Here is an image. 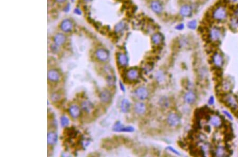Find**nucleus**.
I'll return each instance as SVG.
<instances>
[{"instance_id":"27","label":"nucleus","mask_w":238,"mask_h":157,"mask_svg":"<svg viewBox=\"0 0 238 157\" xmlns=\"http://www.w3.org/2000/svg\"><path fill=\"white\" fill-rule=\"evenodd\" d=\"M197 26V21L195 20H191L187 23V27L190 30H195Z\"/></svg>"},{"instance_id":"42","label":"nucleus","mask_w":238,"mask_h":157,"mask_svg":"<svg viewBox=\"0 0 238 157\" xmlns=\"http://www.w3.org/2000/svg\"><path fill=\"white\" fill-rule=\"evenodd\" d=\"M72 1H74V0H72Z\"/></svg>"},{"instance_id":"40","label":"nucleus","mask_w":238,"mask_h":157,"mask_svg":"<svg viewBox=\"0 0 238 157\" xmlns=\"http://www.w3.org/2000/svg\"><path fill=\"white\" fill-rule=\"evenodd\" d=\"M84 1L85 2H91V1H92L93 0H84Z\"/></svg>"},{"instance_id":"25","label":"nucleus","mask_w":238,"mask_h":157,"mask_svg":"<svg viewBox=\"0 0 238 157\" xmlns=\"http://www.w3.org/2000/svg\"><path fill=\"white\" fill-rule=\"evenodd\" d=\"M211 124L215 127H219L220 126L222 123L221 118L219 116L215 115L212 116L210 119Z\"/></svg>"},{"instance_id":"3","label":"nucleus","mask_w":238,"mask_h":157,"mask_svg":"<svg viewBox=\"0 0 238 157\" xmlns=\"http://www.w3.org/2000/svg\"><path fill=\"white\" fill-rule=\"evenodd\" d=\"M149 5L150 9L155 14H160L163 12V5L159 0H151Z\"/></svg>"},{"instance_id":"36","label":"nucleus","mask_w":238,"mask_h":157,"mask_svg":"<svg viewBox=\"0 0 238 157\" xmlns=\"http://www.w3.org/2000/svg\"><path fill=\"white\" fill-rule=\"evenodd\" d=\"M223 112H224V113H225V114L227 116H228V117H229V119H232V117L231 115L229 113L227 112H226V111H224Z\"/></svg>"},{"instance_id":"38","label":"nucleus","mask_w":238,"mask_h":157,"mask_svg":"<svg viewBox=\"0 0 238 157\" xmlns=\"http://www.w3.org/2000/svg\"><path fill=\"white\" fill-rule=\"evenodd\" d=\"M75 13L77 14H81V11L78 9H76L75 10Z\"/></svg>"},{"instance_id":"32","label":"nucleus","mask_w":238,"mask_h":157,"mask_svg":"<svg viewBox=\"0 0 238 157\" xmlns=\"http://www.w3.org/2000/svg\"><path fill=\"white\" fill-rule=\"evenodd\" d=\"M184 24L183 23H180V24H178L177 26L176 27V29H177V30H182L184 29Z\"/></svg>"},{"instance_id":"11","label":"nucleus","mask_w":238,"mask_h":157,"mask_svg":"<svg viewBox=\"0 0 238 157\" xmlns=\"http://www.w3.org/2000/svg\"><path fill=\"white\" fill-rule=\"evenodd\" d=\"M48 78L51 82H58L61 78L60 73L57 70L51 69L48 72Z\"/></svg>"},{"instance_id":"9","label":"nucleus","mask_w":238,"mask_h":157,"mask_svg":"<svg viewBox=\"0 0 238 157\" xmlns=\"http://www.w3.org/2000/svg\"><path fill=\"white\" fill-rule=\"evenodd\" d=\"M126 78L130 81H134L139 78V72L136 68L129 69L126 73Z\"/></svg>"},{"instance_id":"21","label":"nucleus","mask_w":238,"mask_h":157,"mask_svg":"<svg viewBox=\"0 0 238 157\" xmlns=\"http://www.w3.org/2000/svg\"><path fill=\"white\" fill-rule=\"evenodd\" d=\"M121 110L123 113H128L131 108V103L127 99H123L121 103Z\"/></svg>"},{"instance_id":"1","label":"nucleus","mask_w":238,"mask_h":157,"mask_svg":"<svg viewBox=\"0 0 238 157\" xmlns=\"http://www.w3.org/2000/svg\"><path fill=\"white\" fill-rule=\"evenodd\" d=\"M227 17V12L225 7L219 6L214 9L212 12V17L215 20L222 21Z\"/></svg>"},{"instance_id":"37","label":"nucleus","mask_w":238,"mask_h":157,"mask_svg":"<svg viewBox=\"0 0 238 157\" xmlns=\"http://www.w3.org/2000/svg\"><path fill=\"white\" fill-rule=\"evenodd\" d=\"M235 17H238V8L237 9H236L235 11Z\"/></svg>"},{"instance_id":"31","label":"nucleus","mask_w":238,"mask_h":157,"mask_svg":"<svg viewBox=\"0 0 238 157\" xmlns=\"http://www.w3.org/2000/svg\"><path fill=\"white\" fill-rule=\"evenodd\" d=\"M60 97H61L59 95H58V94L55 93L51 96V99L54 101H58V99H60Z\"/></svg>"},{"instance_id":"30","label":"nucleus","mask_w":238,"mask_h":157,"mask_svg":"<svg viewBox=\"0 0 238 157\" xmlns=\"http://www.w3.org/2000/svg\"><path fill=\"white\" fill-rule=\"evenodd\" d=\"M223 89L225 91H228L230 88V84L228 82H225L222 84Z\"/></svg>"},{"instance_id":"19","label":"nucleus","mask_w":238,"mask_h":157,"mask_svg":"<svg viewBox=\"0 0 238 157\" xmlns=\"http://www.w3.org/2000/svg\"><path fill=\"white\" fill-rule=\"evenodd\" d=\"M196 99V96L195 94L192 91H189L184 96V99L186 102L192 104H193Z\"/></svg>"},{"instance_id":"26","label":"nucleus","mask_w":238,"mask_h":157,"mask_svg":"<svg viewBox=\"0 0 238 157\" xmlns=\"http://www.w3.org/2000/svg\"><path fill=\"white\" fill-rule=\"evenodd\" d=\"M216 156L218 157H224L226 156L225 149L223 147H219L216 151Z\"/></svg>"},{"instance_id":"22","label":"nucleus","mask_w":238,"mask_h":157,"mask_svg":"<svg viewBox=\"0 0 238 157\" xmlns=\"http://www.w3.org/2000/svg\"><path fill=\"white\" fill-rule=\"evenodd\" d=\"M82 107L83 109L87 113H91L94 109L93 104L91 102L87 101L82 103Z\"/></svg>"},{"instance_id":"10","label":"nucleus","mask_w":238,"mask_h":157,"mask_svg":"<svg viewBox=\"0 0 238 157\" xmlns=\"http://www.w3.org/2000/svg\"><path fill=\"white\" fill-rule=\"evenodd\" d=\"M179 12L182 17H188L192 13V7L189 4H184L180 7Z\"/></svg>"},{"instance_id":"23","label":"nucleus","mask_w":238,"mask_h":157,"mask_svg":"<svg viewBox=\"0 0 238 157\" xmlns=\"http://www.w3.org/2000/svg\"><path fill=\"white\" fill-rule=\"evenodd\" d=\"M126 28L127 24L126 22L122 21L116 24L114 27V30L116 33H121L126 30Z\"/></svg>"},{"instance_id":"8","label":"nucleus","mask_w":238,"mask_h":157,"mask_svg":"<svg viewBox=\"0 0 238 157\" xmlns=\"http://www.w3.org/2000/svg\"><path fill=\"white\" fill-rule=\"evenodd\" d=\"M95 56L100 61L104 62L108 60L109 53L106 49L103 48H100L95 52Z\"/></svg>"},{"instance_id":"15","label":"nucleus","mask_w":238,"mask_h":157,"mask_svg":"<svg viewBox=\"0 0 238 157\" xmlns=\"http://www.w3.org/2000/svg\"><path fill=\"white\" fill-rule=\"evenodd\" d=\"M73 27V24L71 21L66 19L63 21L61 24V28L64 32H70L71 31Z\"/></svg>"},{"instance_id":"14","label":"nucleus","mask_w":238,"mask_h":157,"mask_svg":"<svg viewBox=\"0 0 238 157\" xmlns=\"http://www.w3.org/2000/svg\"><path fill=\"white\" fill-rule=\"evenodd\" d=\"M147 107L146 105L142 102H137L134 105V111L135 113L139 115H143L146 113Z\"/></svg>"},{"instance_id":"5","label":"nucleus","mask_w":238,"mask_h":157,"mask_svg":"<svg viewBox=\"0 0 238 157\" xmlns=\"http://www.w3.org/2000/svg\"><path fill=\"white\" fill-rule=\"evenodd\" d=\"M168 124L172 127H176L180 124V117L175 113H171L168 115L167 119Z\"/></svg>"},{"instance_id":"20","label":"nucleus","mask_w":238,"mask_h":157,"mask_svg":"<svg viewBox=\"0 0 238 157\" xmlns=\"http://www.w3.org/2000/svg\"><path fill=\"white\" fill-rule=\"evenodd\" d=\"M58 140L57 134L54 132H50L48 133L47 142L49 145H54Z\"/></svg>"},{"instance_id":"34","label":"nucleus","mask_w":238,"mask_h":157,"mask_svg":"<svg viewBox=\"0 0 238 157\" xmlns=\"http://www.w3.org/2000/svg\"><path fill=\"white\" fill-rule=\"evenodd\" d=\"M231 25L232 26H235V27H237V23H238V22H237V21L235 20V19H232L231 21Z\"/></svg>"},{"instance_id":"41","label":"nucleus","mask_w":238,"mask_h":157,"mask_svg":"<svg viewBox=\"0 0 238 157\" xmlns=\"http://www.w3.org/2000/svg\"><path fill=\"white\" fill-rule=\"evenodd\" d=\"M232 1H235H235H237V0H232Z\"/></svg>"},{"instance_id":"13","label":"nucleus","mask_w":238,"mask_h":157,"mask_svg":"<svg viewBox=\"0 0 238 157\" xmlns=\"http://www.w3.org/2000/svg\"><path fill=\"white\" fill-rule=\"evenodd\" d=\"M100 99L104 103H109L112 99V94L108 90H104L100 93Z\"/></svg>"},{"instance_id":"33","label":"nucleus","mask_w":238,"mask_h":157,"mask_svg":"<svg viewBox=\"0 0 238 157\" xmlns=\"http://www.w3.org/2000/svg\"><path fill=\"white\" fill-rule=\"evenodd\" d=\"M119 84H120L119 86H120V89H121V91H122L123 92H125L126 89H125V87H124V85L122 83L120 82L119 83Z\"/></svg>"},{"instance_id":"24","label":"nucleus","mask_w":238,"mask_h":157,"mask_svg":"<svg viewBox=\"0 0 238 157\" xmlns=\"http://www.w3.org/2000/svg\"><path fill=\"white\" fill-rule=\"evenodd\" d=\"M65 41L66 37L64 34H58L54 36V42L57 45L61 46L65 43Z\"/></svg>"},{"instance_id":"35","label":"nucleus","mask_w":238,"mask_h":157,"mask_svg":"<svg viewBox=\"0 0 238 157\" xmlns=\"http://www.w3.org/2000/svg\"><path fill=\"white\" fill-rule=\"evenodd\" d=\"M214 98H213V97H211V98L209 99V101H208V103L210 104V105H212L213 103H214Z\"/></svg>"},{"instance_id":"18","label":"nucleus","mask_w":238,"mask_h":157,"mask_svg":"<svg viewBox=\"0 0 238 157\" xmlns=\"http://www.w3.org/2000/svg\"><path fill=\"white\" fill-rule=\"evenodd\" d=\"M213 61L214 65L218 67H221L223 64V58L220 54L215 52L213 56Z\"/></svg>"},{"instance_id":"28","label":"nucleus","mask_w":238,"mask_h":157,"mask_svg":"<svg viewBox=\"0 0 238 157\" xmlns=\"http://www.w3.org/2000/svg\"><path fill=\"white\" fill-rule=\"evenodd\" d=\"M61 123L63 127L67 126L69 123V120L68 117L66 116H62L61 118Z\"/></svg>"},{"instance_id":"4","label":"nucleus","mask_w":238,"mask_h":157,"mask_svg":"<svg viewBox=\"0 0 238 157\" xmlns=\"http://www.w3.org/2000/svg\"><path fill=\"white\" fill-rule=\"evenodd\" d=\"M135 95L136 97L140 100H145L149 96V91L146 87L143 86L139 87L135 91Z\"/></svg>"},{"instance_id":"6","label":"nucleus","mask_w":238,"mask_h":157,"mask_svg":"<svg viewBox=\"0 0 238 157\" xmlns=\"http://www.w3.org/2000/svg\"><path fill=\"white\" fill-rule=\"evenodd\" d=\"M113 130L116 132H132L134 131V129L131 126H124L120 122H117L113 127Z\"/></svg>"},{"instance_id":"12","label":"nucleus","mask_w":238,"mask_h":157,"mask_svg":"<svg viewBox=\"0 0 238 157\" xmlns=\"http://www.w3.org/2000/svg\"><path fill=\"white\" fill-rule=\"evenodd\" d=\"M117 61L120 66L122 67H126L128 65L129 58L125 54L120 52L117 56Z\"/></svg>"},{"instance_id":"16","label":"nucleus","mask_w":238,"mask_h":157,"mask_svg":"<svg viewBox=\"0 0 238 157\" xmlns=\"http://www.w3.org/2000/svg\"><path fill=\"white\" fill-rule=\"evenodd\" d=\"M163 34L159 32L155 33L151 36V41L153 44L156 46H159L163 42Z\"/></svg>"},{"instance_id":"7","label":"nucleus","mask_w":238,"mask_h":157,"mask_svg":"<svg viewBox=\"0 0 238 157\" xmlns=\"http://www.w3.org/2000/svg\"><path fill=\"white\" fill-rule=\"evenodd\" d=\"M221 30L217 27L212 28L209 31V38L212 41H218L221 38Z\"/></svg>"},{"instance_id":"29","label":"nucleus","mask_w":238,"mask_h":157,"mask_svg":"<svg viewBox=\"0 0 238 157\" xmlns=\"http://www.w3.org/2000/svg\"><path fill=\"white\" fill-rule=\"evenodd\" d=\"M166 149L167 150L170 151L171 152H173V153L176 154H177V155H178V156L180 155V153L178 151L176 150L175 148H173L172 147H170V146L169 147H168Z\"/></svg>"},{"instance_id":"39","label":"nucleus","mask_w":238,"mask_h":157,"mask_svg":"<svg viewBox=\"0 0 238 157\" xmlns=\"http://www.w3.org/2000/svg\"><path fill=\"white\" fill-rule=\"evenodd\" d=\"M57 2H58L59 3H63L65 1V0H56Z\"/></svg>"},{"instance_id":"2","label":"nucleus","mask_w":238,"mask_h":157,"mask_svg":"<svg viewBox=\"0 0 238 157\" xmlns=\"http://www.w3.org/2000/svg\"><path fill=\"white\" fill-rule=\"evenodd\" d=\"M225 104L232 109H235L238 107V101L234 96L231 94H227L223 98Z\"/></svg>"},{"instance_id":"17","label":"nucleus","mask_w":238,"mask_h":157,"mask_svg":"<svg viewBox=\"0 0 238 157\" xmlns=\"http://www.w3.org/2000/svg\"><path fill=\"white\" fill-rule=\"evenodd\" d=\"M70 115L74 119H76L81 115V109L77 105H71L68 109Z\"/></svg>"}]
</instances>
